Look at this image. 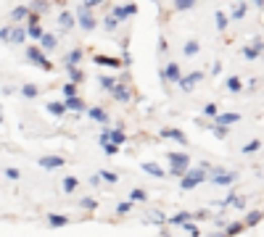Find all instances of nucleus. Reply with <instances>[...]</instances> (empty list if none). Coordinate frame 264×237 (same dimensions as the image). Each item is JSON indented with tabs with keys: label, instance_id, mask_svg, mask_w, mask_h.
Instances as JSON below:
<instances>
[]
</instances>
